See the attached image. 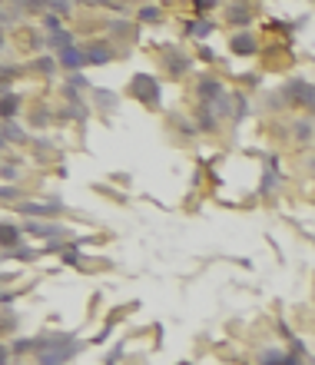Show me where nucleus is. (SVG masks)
<instances>
[{
  "instance_id": "obj_1",
  "label": "nucleus",
  "mask_w": 315,
  "mask_h": 365,
  "mask_svg": "<svg viewBox=\"0 0 315 365\" xmlns=\"http://www.w3.org/2000/svg\"><path fill=\"white\" fill-rule=\"evenodd\" d=\"M60 60H63V64H67V67H73V70H77V67H83V64H87V56L80 53V50H73V47H67V50H63V53H60Z\"/></svg>"
},
{
  "instance_id": "obj_2",
  "label": "nucleus",
  "mask_w": 315,
  "mask_h": 365,
  "mask_svg": "<svg viewBox=\"0 0 315 365\" xmlns=\"http://www.w3.org/2000/svg\"><path fill=\"white\" fill-rule=\"evenodd\" d=\"M232 50H236V53H252L256 47H252L249 37H236V40H232Z\"/></svg>"
},
{
  "instance_id": "obj_3",
  "label": "nucleus",
  "mask_w": 315,
  "mask_h": 365,
  "mask_svg": "<svg viewBox=\"0 0 315 365\" xmlns=\"http://www.w3.org/2000/svg\"><path fill=\"white\" fill-rule=\"evenodd\" d=\"M30 229H33V232H37V236H56V232H60V229H63V226H43V222H33Z\"/></svg>"
},
{
  "instance_id": "obj_4",
  "label": "nucleus",
  "mask_w": 315,
  "mask_h": 365,
  "mask_svg": "<svg viewBox=\"0 0 315 365\" xmlns=\"http://www.w3.org/2000/svg\"><path fill=\"white\" fill-rule=\"evenodd\" d=\"M14 239H20V232H14V226H4V242H14Z\"/></svg>"
},
{
  "instance_id": "obj_5",
  "label": "nucleus",
  "mask_w": 315,
  "mask_h": 365,
  "mask_svg": "<svg viewBox=\"0 0 315 365\" xmlns=\"http://www.w3.org/2000/svg\"><path fill=\"white\" fill-rule=\"evenodd\" d=\"M4 113H7V116L14 113V96H10V93H7V100H4Z\"/></svg>"
}]
</instances>
